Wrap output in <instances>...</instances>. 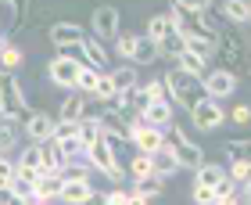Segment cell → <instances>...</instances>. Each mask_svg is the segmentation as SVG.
<instances>
[{
  "mask_svg": "<svg viewBox=\"0 0 251 205\" xmlns=\"http://www.w3.org/2000/svg\"><path fill=\"white\" fill-rule=\"evenodd\" d=\"M29 112L32 108H29V101H25V90H22L18 76L0 68V122L18 126V122L29 119Z\"/></svg>",
  "mask_w": 251,
  "mask_h": 205,
  "instance_id": "obj_1",
  "label": "cell"
},
{
  "mask_svg": "<svg viewBox=\"0 0 251 205\" xmlns=\"http://www.w3.org/2000/svg\"><path fill=\"white\" fill-rule=\"evenodd\" d=\"M165 79V97L173 101L176 108H183V112H190V105L198 97H204V87H201V79L198 76H190V72H183V68H169V72L162 76Z\"/></svg>",
  "mask_w": 251,
  "mask_h": 205,
  "instance_id": "obj_2",
  "label": "cell"
},
{
  "mask_svg": "<svg viewBox=\"0 0 251 205\" xmlns=\"http://www.w3.org/2000/svg\"><path fill=\"white\" fill-rule=\"evenodd\" d=\"M86 166L94 169L97 176H108L115 187L126 180V169L115 162V155H111V147H108V141H104V137H97L94 144H86Z\"/></svg>",
  "mask_w": 251,
  "mask_h": 205,
  "instance_id": "obj_3",
  "label": "cell"
},
{
  "mask_svg": "<svg viewBox=\"0 0 251 205\" xmlns=\"http://www.w3.org/2000/svg\"><path fill=\"white\" fill-rule=\"evenodd\" d=\"M90 32L100 43H115L119 32H122V11L115 4H97L94 15H90Z\"/></svg>",
  "mask_w": 251,
  "mask_h": 205,
  "instance_id": "obj_4",
  "label": "cell"
},
{
  "mask_svg": "<svg viewBox=\"0 0 251 205\" xmlns=\"http://www.w3.org/2000/svg\"><path fill=\"white\" fill-rule=\"evenodd\" d=\"M187 116H190V122H194V130H201V133H215V130H219L223 122H226V112H223V105H219V101H212L208 94L194 101Z\"/></svg>",
  "mask_w": 251,
  "mask_h": 205,
  "instance_id": "obj_5",
  "label": "cell"
},
{
  "mask_svg": "<svg viewBox=\"0 0 251 205\" xmlns=\"http://www.w3.org/2000/svg\"><path fill=\"white\" fill-rule=\"evenodd\" d=\"M169 144L176 147V155H179V162H183V169L204 166V147L194 141L190 133H183V126H179V122H173V126H169Z\"/></svg>",
  "mask_w": 251,
  "mask_h": 205,
  "instance_id": "obj_6",
  "label": "cell"
},
{
  "mask_svg": "<svg viewBox=\"0 0 251 205\" xmlns=\"http://www.w3.org/2000/svg\"><path fill=\"white\" fill-rule=\"evenodd\" d=\"M54 130H58V116L43 108H32L29 119L22 122V133L29 137V144H43V141H54Z\"/></svg>",
  "mask_w": 251,
  "mask_h": 205,
  "instance_id": "obj_7",
  "label": "cell"
},
{
  "mask_svg": "<svg viewBox=\"0 0 251 205\" xmlns=\"http://www.w3.org/2000/svg\"><path fill=\"white\" fill-rule=\"evenodd\" d=\"M237 72H230V68H208V76L201 79V87H204V94H208L212 101H226V97H233L237 94Z\"/></svg>",
  "mask_w": 251,
  "mask_h": 205,
  "instance_id": "obj_8",
  "label": "cell"
},
{
  "mask_svg": "<svg viewBox=\"0 0 251 205\" xmlns=\"http://www.w3.org/2000/svg\"><path fill=\"white\" fill-rule=\"evenodd\" d=\"M215 54H219V58L226 61L223 68L237 72V68H241V61H244V43H241V32H233V29H226V26H223L219 40H215Z\"/></svg>",
  "mask_w": 251,
  "mask_h": 205,
  "instance_id": "obj_9",
  "label": "cell"
},
{
  "mask_svg": "<svg viewBox=\"0 0 251 205\" xmlns=\"http://www.w3.org/2000/svg\"><path fill=\"white\" fill-rule=\"evenodd\" d=\"M79 68H83V65H75V61L61 58V54H54V58L47 61V79H50V83L58 87V90H75Z\"/></svg>",
  "mask_w": 251,
  "mask_h": 205,
  "instance_id": "obj_10",
  "label": "cell"
},
{
  "mask_svg": "<svg viewBox=\"0 0 251 205\" xmlns=\"http://www.w3.org/2000/svg\"><path fill=\"white\" fill-rule=\"evenodd\" d=\"M86 26H79V22H54V26L47 29V36L54 47H65V43H83L86 40Z\"/></svg>",
  "mask_w": 251,
  "mask_h": 205,
  "instance_id": "obj_11",
  "label": "cell"
},
{
  "mask_svg": "<svg viewBox=\"0 0 251 205\" xmlns=\"http://www.w3.org/2000/svg\"><path fill=\"white\" fill-rule=\"evenodd\" d=\"M129 112L126 108H119V105H104L100 108V126H104V133H119V137H126L129 141Z\"/></svg>",
  "mask_w": 251,
  "mask_h": 205,
  "instance_id": "obj_12",
  "label": "cell"
},
{
  "mask_svg": "<svg viewBox=\"0 0 251 205\" xmlns=\"http://www.w3.org/2000/svg\"><path fill=\"white\" fill-rule=\"evenodd\" d=\"M144 122H147V126H158V130H169V126H173V122H176V105H173V101H151V105H147V112H144V116H140Z\"/></svg>",
  "mask_w": 251,
  "mask_h": 205,
  "instance_id": "obj_13",
  "label": "cell"
},
{
  "mask_svg": "<svg viewBox=\"0 0 251 205\" xmlns=\"http://www.w3.org/2000/svg\"><path fill=\"white\" fill-rule=\"evenodd\" d=\"M97 198V191L90 180H65V187H61V205H90Z\"/></svg>",
  "mask_w": 251,
  "mask_h": 205,
  "instance_id": "obj_14",
  "label": "cell"
},
{
  "mask_svg": "<svg viewBox=\"0 0 251 205\" xmlns=\"http://www.w3.org/2000/svg\"><path fill=\"white\" fill-rule=\"evenodd\" d=\"M61 187H65V176L61 173H40L36 184H32V195H36V202H58L61 198Z\"/></svg>",
  "mask_w": 251,
  "mask_h": 205,
  "instance_id": "obj_15",
  "label": "cell"
},
{
  "mask_svg": "<svg viewBox=\"0 0 251 205\" xmlns=\"http://www.w3.org/2000/svg\"><path fill=\"white\" fill-rule=\"evenodd\" d=\"M151 158H154V176H162V180L176 176L179 169H183V162H179V155H176V147H173V144L158 147V151H154Z\"/></svg>",
  "mask_w": 251,
  "mask_h": 205,
  "instance_id": "obj_16",
  "label": "cell"
},
{
  "mask_svg": "<svg viewBox=\"0 0 251 205\" xmlns=\"http://www.w3.org/2000/svg\"><path fill=\"white\" fill-rule=\"evenodd\" d=\"M179 36H183V51L198 54L201 61H212V58H215V40H212V36H204V32H194V29L179 32Z\"/></svg>",
  "mask_w": 251,
  "mask_h": 205,
  "instance_id": "obj_17",
  "label": "cell"
},
{
  "mask_svg": "<svg viewBox=\"0 0 251 205\" xmlns=\"http://www.w3.org/2000/svg\"><path fill=\"white\" fill-rule=\"evenodd\" d=\"M86 101L90 97H83L79 90H72V94L61 101V108H58V122H79V119H83V112H86Z\"/></svg>",
  "mask_w": 251,
  "mask_h": 205,
  "instance_id": "obj_18",
  "label": "cell"
},
{
  "mask_svg": "<svg viewBox=\"0 0 251 205\" xmlns=\"http://www.w3.org/2000/svg\"><path fill=\"white\" fill-rule=\"evenodd\" d=\"M40 169L43 173H61L65 169V155H61L58 141H43L40 144Z\"/></svg>",
  "mask_w": 251,
  "mask_h": 205,
  "instance_id": "obj_19",
  "label": "cell"
},
{
  "mask_svg": "<svg viewBox=\"0 0 251 205\" xmlns=\"http://www.w3.org/2000/svg\"><path fill=\"white\" fill-rule=\"evenodd\" d=\"M83 47H86V61H90V68H97V72H104V68H108V61H111L108 47H104V43H100V40L94 36V32H86Z\"/></svg>",
  "mask_w": 251,
  "mask_h": 205,
  "instance_id": "obj_20",
  "label": "cell"
},
{
  "mask_svg": "<svg viewBox=\"0 0 251 205\" xmlns=\"http://www.w3.org/2000/svg\"><path fill=\"white\" fill-rule=\"evenodd\" d=\"M219 15L226 22H233V26H248L251 7H248V0H219Z\"/></svg>",
  "mask_w": 251,
  "mask_h": 205,
  "instance_id": "obj_21",
  "label": "cell"
},
{
  "mask_svg": "<svg viewBox=\"0 0 251 205\" xmlns=\"http://www.w3.org/2000/svg\"><path fill=\"white\" fill-rule=\"evenodd\" d=\"M219 180H226V166H219V162H208V158H204V166L194 169V184H201V187H212L215 191Z\"/></svg>",
  "mask_w": 251,
  "mask_h": 205,
  "instance_id": "obj_22",
  "label": "cell"
},
{
  "mask_svg": "<svg viewBox=\"0 0 251 205\" xmlns=\"http://www.w3.org/2000/svg\"><path fill=\"white\" fill-rule=\"evenodd\" d=\"M111 83H115L119 94H126V90H133V87H140V72H136V65H119V68H111Z\"/></svg>",
  "mask_w": 251,
  "mask_h": 205,
  "instance_id": "obj_23",
  "label": "cell"
},
{
  "mask_svg": "<svg viewBox=\"0 0 251 205\" xmlns=\"http://www.w3.org/2000/svg\"><path fill=\"white\" fill-rule=\"evenodd\" d=\"M126 176H133V180L154 176V158H151V155H144V151L129 155V162H126Z\"/></svg>",
  "mask_w": 251,
  "mask_h": 205,
  "instance_id": "obj_24",
  "label": "cell"
},
{
  "mask_svg": "<svg viewBox=\"0 0 251 205\" xmlns=\"http://www.w3.org/2000/svg\"><path fill=\"white\" fill-rule=\"evenodd\" d=\"M154 61H162V54H158V43H154L151 36H144V32H140V43H136L133 65L140 68V65H154Z\"/></svg>",
  "mask_w": 251,
  "mask_h": 205,
  "instance_id": "obj_25",
  "label": "cell"
},
{
  "mask_svg": "<svg viewBox=\"0 0 251 205\" xmlns=\"http://www.w3.org/2000/svg\"><path fill=\"white\" fill-rule=\"evenodd\" d=\"M169 32H173V22H169V15H151L144 22V36H151L154 43H162Z\"/></svg>",
  "mask_w": 251,
  "mask_h": 205,
  "instance_id": "obj_26",
  "label": "cell"
},
{
  "mask_svg": "<svg viewBox=\"0 0 251 205\" xmlns=\"http://www.w3.org/2000/svg\"><path fill=\"white\" fill-rule=\"evenodd\" d=\"M223 151L230 158H241V162L251 166V137H226L223 141Z\"/></svg>",
  "mask_w": 251,
  "mask_h": 205,
  "instance_id": "obj_27",
  "label": "cell"
},
{
  "mask_svg": "<svg viewBox=\"0 0 251 205\" xmlns=\"http://www.w3.org/2000/svg\"><path fill=\"white\" fill-rule=\"evenodd\" d=\"M133 191H136V195H144L147 202H154V198H162V195H165V180H162V176H144V180H133Z\"/></svg>",
  "mask_w": 251,
  "mask_h": 205,
  "instance_id": "obj_28",
  "label": "cell"
},
{
  "mask_svg": "<svg viewBox=\"0 0 251 205\" xmlns=\"http://www.w3.org/2000/svg\"><path fill=\"white\" fill-rule=\"evenodd\" d=\"M115 97H119V90L111 83V72H100L97 76V90H94L90 101H97V105H115Z\"/></svg>",
  "mask_w": 251,
  "mask_h": 205,
  "instance_id": "obj_29",
  "label": "cell"
},
{
  "mask_svg": "<svg viewBox=\"0 0 251 205\" xmlns=\"http://www.w3.org/2000/svg\"><path fill=\"white\" fill-rule=\"evenodd\" d=\"M22 147V133L11 122H0V155H18Z\"/></svg>",
  "mask_w": 251,
  "mask_h": 205,
  "instance_id": "obj_30",
  "label": "cell"
},
{
  "mask_svg": "<svg viewBox=\"0 0 251 205\" xmlns=\"http://www.w3.org/2000/svg\"><path fill=\"white\" fill-rule=\"evenodd\" d=\"M158 54H162V61H179V54H183V36H179V32H169V36L158 43Z\"/></svg>",
  "mask_w": 251,
  "mask_h": 205,
  "instance_id": "obj_31",
  "label": "cell"
},
{
  "mask_svg": "<svg viewBox=\"0 0 251 205\" xmlns=\"http://www.w3.org/2000/svg\"><path fill=\"white\" fill-rule=\"evenodd\" d=\"M176 68H183V72H190V76H198V79H204V76H208V61H201L198 54H190V51H183V54H179V61H176Z\"/></svg>",
  "mask_w": 251,
  "mask_h": 205,
  "instance_id": "obj_32",
  "label": "cell"
},
{
  "mask_svg": "<svg viewBox=\"0 0 251 205\" xmlns=\"http://www.w3.org/2000/svg\"><path fill=\"white\" fill-rule=\"evenodd\" d=\"M136 43H140V32H119V40H115V54H119L122 61H133Z\"/></svg>",
  "mask_w": 251,
  "mask_h": 205,
  "instance_id": "obj_33",
  "label": "cell"
},
{
  "mask_svg": "<svg viewBox=\"0 0 251 205\" xmlns=\"http://www.w3.org/2000/svg\"><path fill=\"white\" fill-rule=\"evenodd\" d=\"M97 68H90V65H83V68H79V79H75V90H79V94H83V97H94V90H97Z\"/></svg>",
  "mask_w": 251,
  "mask_h": 205,
  "instance_id": "obj_34",
  "label": "cell"
},
{
  "mask_svg": "<svg viewBox=\"0 0 251 205\" xmlns=\"http://www.w3.org/2000/svg\"><path fill=\"white\" fill-rule=\"evenodd\" d=\"M22 61H25L22 47H15V43H4V51H0V68H4V72H15V68H22Z\"/></svg>",
  "mask_w": 251,
  "mask_h": 205,
  "instance_id": "obj_35",
  "label": "cell"
},
{
  "mask_svg": "<svg viewBox=\"0 0 251 205\" xmlns=\"http://www.w3.org/2000/svg\"><path fill=\"white\" fill-rule=\"evenodd\" d=\"M15 187V158L11 155H0V195Z\"/></svg>",
  "mask_w": 251,
  "mask_h": 205,
  "instance_id": "obj_36",
  "label": "cell"
},
{
  "mask_svg": "<svg viewBox=\"0 0 251 205\" xmlns=\"http://www.w3.org/2000/svg\"><path fill=\"white\" fill-rule=\"evenodd\" d=\"M226 176H230L233 184H248V180H251V166L241 162V158H230V166H226Z\"/></svg>",
  "mask_w": 251,
  "mask_h": 205,
  "instance_id": "obj_37",
  "label": "cell"
},
{
  "mask_svg": "<svg viewBox=\"0 0 251 205\" xmlns=\"http://www.w3.org/2000/svg\"><path fill=\"white\" fill-rule=\"evenodd\" d=\"M173 4H176V7H183V15L198 18V15H204V11H212L215 0H173Z\"/></svg>",
  "mask_w": 251,
  "mask_h": 205,
  "instance_id": "obj_38",
  "label": "cell"
},
{
  "mask_svg": "<svg viewBox=\"0 0 251 205\" xmlns=\"http://www.w3.org/2000/svg\"><path fill=\"white\" fill-rule=\"evenodd\" d=\"M140 87L147 90V97H151V101H165V79H162V76L140 79Z\"/></svg>",
  "mask_w": 251,
  "mask_h": 205,
  "instance_id": "obj_39",
  "label": "cell"
},
{
  "mask_svg": "<svg viewBox=\"0 0 251 205\" xmlns=\"http://www.w3.org/2000/svg\"><path fill=\"white\" fill-rule=\"evenodd\" d=\"M58 54H61V58H68V61H75V65H90L83 43H65V47H58Z\"/></svg>",
  "mask_w": 251,
  "mask_h": 205,
  "instance_id": "obj_40",
  "label": "cell"
},
{
  "mask_svg": "<svg viewBox=\"0 0 251 205\" xmlns=\"http://www.w3.org/2000/svg\"><path fill=\"white\" fill-rule=\"evenodd\" d=\"M190 202H194V205H215V191L194 184V187H190Z\"/></svg>",
  "mask_w": 251,
  "mask_h": 205,
  "instance_id": "obj_41",
  "label": "cell"
},
{
  "mask_svg": "<svg viewBox=\"0 0 251 205\" xmlns=\"http://www.w3.org/2000/svg\"><path fill=\"white\" fill-rule=\"evenodd\" d=\"M226 122L248 126V122H251V105H233V108H230V116H226Z\"/></svg>",
  "mask_w": 251,
  "mask_h": 205,
  "instance_id": "obj_42",
  "label": "cell"
},
{
  "mask_svg": "<svg viewBox=\"0 0 251 205\" xmlns=\"http://www.w3.org/2000/svg\"><path fill=\"white\" fill-rule=\"evenodd\" d=\"M126 198H129V191H126V187H111L108 195H100L104 205H126Z\"/></svg>",
  "mask_w": 251,
  "mask_h": 205,
  "instance_id": "obj_43",
  "label": "cell"
},
{
  "mask_svg": "<svg viewBox=\"0 0 251 205\" xmlns=\"http://www.w3.org/2000/svg\"><path fill=\"white\" fill-rule=\"evenodd\" d=\"M79 133V122H58V130H54V141H65V137H75Z\"/></svg>",
  "mask_w": 251,
  "mask_h": 205,
  "instance_id": "obj_44",
  "label": "cell"
},
{
  "mask_svg": "<svg viewBox=\"0 0 251 205\" xmlns=\"http://www.w3.org/2000/svg\"><path fill=\"white\" fill-rule=\"evenodd\" d=\"M126 205H151L144 195H136V191H129V198H126Z\"/></svg>",
  "mask_w": 251,
  "mask_h": 205,
  "instance_id": "obj_45",
  "label": "cell"
},
{
  "mask_svg": "<svg viewBox=\"0 0 251 205\" xmlns=\"http://www.w3.org/2000/svg\"><path fill=\"white\" fill-rule=\"evenodd\" d=\"M241 202L251 205V180H248V184H241Z\"/></svg>",
  "mask_w": 251,
  "mask_h": 205,
  "instance_id": "obj_46",
  "label": "cell"
},
{
  "mask_svg": "<svg viewBox=\"0 0 251 205\" xmlns=\"http://www.w3.org/2000/svg\"><path fill=\"white\" fill-rule=\"evenodd\" d=\"M215 205H241V195H230V198H215Z\"/></svg>",
  "mask_w": 251,
  "mask_h": 205,
  "instance_id": "obj_47",
  "label": "cell"
},
{
  "mask_svg": "<svg viewBox=\"0 0 251 205\" xmlns=\"http://www.w3.org/2000/svg\"><path fill=\"white\" fill-rule=\"evenodd\" d=\"M0 205H11V202H7V195H0Z\"/></svg>",
  "mask_w": 251,
  "mask_h": 205,
  "instance_id": "obj_48",
  "label": "cell"
},
{
  "mask_svg": "<svg viewBox=\"0 0 251 205\" xmlns=\"http://www.w3.org/2000/svg\"><path fill=\"white\" fill-rule=\"evenodd\" d=\"M32 205H54V202H32Z\"/></svg>",
  "mask_w": 251,
  "mask_h": 205,
  "instance_id": "obj_49",
  "label": "cell"
},
{
  "mask_svg": "<svg viewBox=\"0 0 251 205\" xmlns=\"http://www.w3.org/2000/svg\"><path fill=\"white\" fill-rule=\"evenodd\" d=\"M4 43H7V40H4V36H0V51H4Z\"/></svg>",
  "mask_w": 251,
  "mask_h": 205,
  "instance_id": "obj_50",
  "label": "cell"
},
{
  "mask_svg": "<svg viewBox=\"0 0 251 205\" xmlns=\"http://www.w3.org/2000/svg\"><path fill=\"white\" fill-rule=\"evenodd\" d=\"M0 4H15V0H0Z\"/></svg>",
  "mask_w": 251,
  "mask_h": 205,
  "instance_id": "obj_51",
  "label": "cell"
},
{
  "mask_svg": "<svg viewBox=\"0 0 251 205\" xmlns=\"http://www.w3.org/2000/svg\"><path fill=\"white\" fill-rule=\"evenodd\" d=\"M0 29H4V18H0Z\"/></svg>",
  "mask_w": 251,
  "mask_h": 205,
  "instance_id": "obj_52",
  "label": "cell"
},
{
  "mask_svg": "<svg viewBox=\"0 0 251 205\" xmlns=\"http://www.w3.org/2000/svg\"><path fill=\"white\" fill-rule=\"evenodd\" d=\"M248 7H251V0H248Z\"/></svg>",
  "mask_w": 251,
  "mask_h": 205,
  "instance_id": "obj_53",
  "label": "cell"
}]
</instances>
